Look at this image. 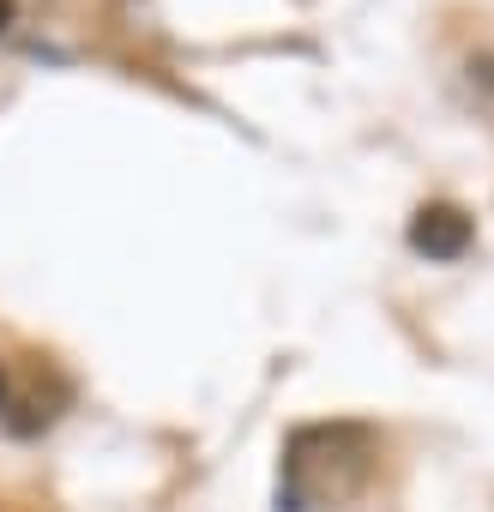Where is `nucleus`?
I'll return each mask as SVG.
<instances>
[{"label": "nucleus", "instance_id": "7ed1b4c3", "mask_svg": "<svg viewBox=\"0 0 494 512\" xmlns=\"http://www.w3.org/2000/svg\"><path fill=\"white\" fill-rule=\"evenodd\" d=\"M0 398H7V374H0Z\"/></svg>", "mask_w": 494, "mask_h": 512}, {"label": "nucleus", "instance_id": "f257e3e1", "mask_svg": "<svg viewBox=\"0 0 494 512\" xmlns=\"http://www.w3.org/2000/svg\"><path fill=\"white\" fill-rule=\"evenodd\" d=\"M410 247L428 253V260H458L470 247V217L458 205H422L410 217Z\"/></svg>", "mask_w": 494, "mask_h": 512}, {"label": "nucleus", "instance_id": "f03ea898", "mask_svg": "<svg viewBox=\"0 0 494 512\" xmlns=\"http://www.w3.org/2000/svg\"><path fill=\"white\" fill-rule=\"evenodd\" d=\"M7 13H13V0H0V25H7Z\"/></svg>", "mask_w": 494, "mask_h": 512}]
</instances>
